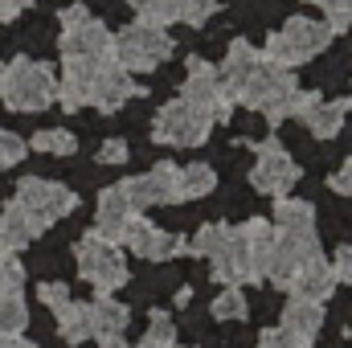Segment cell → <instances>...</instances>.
<instances>
[{
	"label": "cell",
	"mask_w": 352,
	"mask_h": 348,
	"mask_svg": "<svg viewBox=\"0 0 352 348\" xmlns=\"http://www.w3.org/2000/svg\"><path fill=\"white\" fill-rule=\"evenodd\" d=\"M29 328V303L21 299V291L0 295V336H25Z\"/></svg>",
	"instance_id": "27"
},
{
	"label": "cell",
	"mask_w": 352,
	"mask_h": 348,
	"mask_svg": "<svg viewBox=\"0 0 352 348\" xmlns=\"http://www.w3.org/2000/svg\"><path fill=\"white\" fill-rule=\"evenodd\" d=\"M16 205L45 230V226H54V221H62V217H70L74 213V205H78V197L62 184V180H45V176H21V184H16Z\"/></svg>",
	"instance_id": "8"
},
{
	"label": "cell",
	"mask_w": 352,
	"mask_h": 348,
	"mask_svg": "<svg viewBox=\"0 0 352 348\" xmlns=\"http://www.w3.org/2000/svg\"><path fill=\"white\" fill-rule=\"evenodd\" d=\"M25 152H29V144H25L21 135H12V131H4V127H0V168L21 164V160H25Z\"/></svg>",
	"instance_id": "34"
},
{
	"label": "cell",
	"mask_w": 352,
	"mask_h": 348,
	"mask_svg": "<svg viewBox=\"0 0 352 348\" xmlns=\"http://www.w3.org/2000/svg\"><path fill=\"white\" fill-rule=\"evenodd\" d=\"M238 246H242V234H238V226H226V221L201 226L197 238H192V254H201V259H209V262L230 259Z\"/></svg>",
	"instance_id": "21"
},
{
	"label": "cell",
	"mask_w": 352,
	"mask_h": 348,
	"mask_svg": "<svg viewBox=\"0 0 352 348\" xmlns=\"http://www.w3.org/2000/svg\"><path fill=\"white\" fill-rule=\"evenodd\" d=\"M0 98L8 111H25V115L45 111L58 98V78L50 66H41L33 58H12L0 78Z\"/></svg>",
	"instance_id": "3"
},
{
	"label": "cell",
	"mask_w": 352,
	"mask_h": 348,
	"mask_svg": "<svg viewBox=\"0 0 352 348\" xmlns=\"http://www.w3.org/2000/svg\"><path fill=\"white\" fill-rule=\"evenodd\" d=\"M98 164H127V144L123 140H107L102 148H98Z\"/></svg>",
	"instance_id": "37"
},
{
	"label": "cell",
	"mask_w": 352,
	"mask_h": 348,
	"mask_svg": "<svg viewBox=\"0 0 352 348\" xmlns=\"http://www.w3.org/2000/svg\"><path fill=\"white\" fill-rule=\"evenodd\" d=\"M311 4H316V0H311Z\"/></svg>",
	"instance_id": "45"
},
{
	"label": "cell",
	"mask_w": 352,
	"mask_h": 348,
	"mask_svg": "<svg viewBox=\"0 0 352 348\" xmlns=\"http://www.w3.org/2000/svg\"><path fill=\"white\" fill-rule=\"evenodd\" d=\"M87 307H90V340H98V348H127L131 312L111 295H98Z\"/></svg>",
	"instance_id": "16"
},
{
	"label": "cell",
	"mask_w": 352,
	"mask_h": 348,
	"mask_svg": "<svg viewBox=\"0 0 352 348\" xmlns=\"http://www.w3.org/2000/svg\"><path fill=\"white\" fill-rule=\"evenodd\" d=\"M180 102H188L197 115H205L209 123H226L234 115V98L221 87L217 66H209L205 58H188L184 70V87H180Z\"/></svg>",
	"instance_id": "6"
},
{
	"label": "cell",
	"mask_w": 352,
	"mask_h": 348,
	"mask_svg": "<svg viewBox=\"0 0 352 348\" xmlns=\"http://www.w3.org/2000/svg\"><path fill=\"white\" fill-rule=\"evenodd\" d=\"M332 274H336V283H349L352 287V246H340L332 254Z\"/></svg>",
	"instance_id": "38"
},
{
	"label": "cell",
	"mask_w": 352,
	"mask_h": 348,
	"mask_svg": "<svg viewBox=\"0 0 352 348\" xmlns=\"http://www.w3.org/2000/svg\"><path fill=\"white\" fill-rule=\"evenodd\" d=\"M250 307H246V295L242 287H226L217 299H213V320H246Z\"/></svg>",
	"instance_id": "31"
},
{
	"label": "cell",
	"mask_w": 352,
	"mask_h": 348,
	"mask_svg": "<svg viewBox=\"0 0 352 348\" xmlns=\"http://www.w3.org/2000/svg\"><path fill=\"white\" fill-rule=\"evenodd\" d=\"M29 148H33V152H45V156H70V152L78 148V140H74V131H66V127H41Z\"/></svg>",
	"instance_id": "29"
},
{
	"label": "cell",
	"mask_w": 352,
	"mask_h": 348,
	"mask_svg": "<svg viewBox=\"0 0 352 348\" xmlns=\"http://www.w3.org/2000/svg\"><path fill=\"white\" fill-rule=\"evenodd\" d=\"M0 348H37V345L25 340V336H0Z\"/></svg>",
	"instance_id": "41"
},
{
	"label": "cell",
	"mask_w": 352,
	"mask_h": 348,
	"mask_svg": "<svg viewBox=\"0 0 352 348\" xmlns=\"http://www.w3.org/2000/svg\"><path fill=\"white\" fill-rule=\"evenodd\" d=\"M238 234H242V246H246L250 262L258 266V274H266V262H270V254H274V242H278L274 221H266V217H250L246 226H238Z\"/></svg>",
	"instance_id": "22"
},
{
	"label": "cell",
	"mask_w": 352,
	"mask_h": 348,
	"mask_svg": "<svg viewBox=\"0 0 352 348\" xmlns=\"http://www.w3.org/2000/svg\"><path fill=\"white\" fill-rule=\"evenodd\" d=\"M54 316H58V336H62L66 345H87L90 340V307L87 303H78V299L70 295Z\"/></svg>",
	"instance_id": "25"
},
{
	"label": "cell",
	"mask_w": 352,
	"mask_h": 348,
	"mask_svg": "<svg viewBox=\"0 0 352 348\" xmlns=\"http://www.w3.org/2000/svg\"><path fill=\"white\" fill-rule=\"evenodd\" d=\"M37 299H41L50 312H58V307L70 299V287H66V283H41V287H37Z\"/></svg>",
	"instance_id": "36"
},
{
	"label": "cell",
	"mask_w": 352,
	"mask_h": 348,
	"mask_svg": "<svg viewBox=\"0 0 352 348\" xmlns=\"http://www.w3.org/2000/svg\"><path fill=\"white\" fill-rule=\"evenodd\" d=\"M16 17H21V8L8 4V0H0V21H16Z\"/></svg>",
	"instance_id": "42"
},
{
	"label": "cell",
	"mask_w": 352,
	"mask_h": 348,
	"mask_svg": "<svg viewBox=\"0 0 352 348\" xmlns=\"http://www.w3.org/2000/svg\"><path fill=\"white\" fill-rule=\"evenodd\" d=\"M328 184H332V193H340V197H352V156L336 168V173L328 176Z\"/></svg>",
	"instance_id": "39"
},
{
	"label": "cell",
	"mask_w": 352,
	"mask_h": 348,
	"mask_svg": "<svg viewBox=\"0 0 352 348\" xmlns=\"http://www.w3.org/2000/svg\"><path fill=\"white\" fill-rule=\"evenodd\" d=\"M213 12H217V0H184L180 21H184V25H205Z\"/></svg>",
	"instance_id": "35"
},
{
	"label": "cell",
	"mask_w": 352,
	"mask_h": 348,
	"mask_svg": "<svg viewBox=\"0 0 352 348\" xmlns=\"http://www.w3.org/2000/svg\"><path fill=\"white\" fill-rule=\"evenodd\" d=\"M0 78H4V62H0Z\"/></svg>",
	"instance_id": "44"
},
{
	"label": "cell",
	"mask_w": 352,
	"mask_h": 348,
	"mask_svg": "<svg viewBox=\"0 0 352 348\" xmlns=\"http://www.w3.org/2000/svg\"><path fill=\"white\" fill-rule=\"evenodd\" d=\"M8 4H16V8H29V4H33V0H8Z\"/></svg>",
	"instance_id": "43"
},
{
	"label": "cell",
	"mask_w": 352,
	"mask_h": 348,
	"mask_svg": "<svg viewBox=\"0 0 352 348\" xmlns=\"http://www.w3.org/2000/svg\"><path fill=\"white\" fill-rule=\"evenodd\" d=\"M123 246L144 262H168V259H176V254L188 250V242H184L180 234H168L164 226H156V221H148V217H140V213L131 217V226H127V234H123Z\"/></svg>",
	"instance_id": "11"
},
{
	"label": "cell",
	"mask_w": 352,
	"mask_h": 348,
	"mask_svg": "<svg viewBox=\"0 0 352 348\" xmlns=\"http://www.w3.org/2000/svg\"><path fill=\"white\" fill-rule=\"evenodd\" d=\"M332 291H336V274H332V262L324 259V254L303 262L299 274H295V283H291V295H303V299H316V303L332 299Z\"/></svg>",
	"instance_id": "19"
},
{
	"label": "cell",
	"mask_w": 352,
	"mask_h": 348,
	"mask_svg": "<svg viewBox=\"0 0 352 348\" xmlns=\"http://www.w3.org/2000/svg\"><path fill=\"white\" fill-rule=\"evenodd\" d=\"M176 348H180V345H176Z\"/></svg>",
	"instance_id": "46"
},
{
	"label": "cell",
	"mask_w": 352,
	"mask_h": 348,
	"mask_svg": "<svg viewBox=\"0 0 352 348\" xmlns=\"http://www.w3.org/2000/svg\"><path fill=\"white\" fill-rule=\"evenodd\" d=\"M135 348H176V328L168 320V312H152V324H148L144 340Z\"/></svg>",
	"instance_id": "30"
},
{
	"label": "cell",
	"mask_w": 352,
	"mask_h": 348,
	"mask_svg": "<svg viewBox=\"0 0 352 348\" xmlns=\"http://www.w3.org/2000/svg\"><path fill=\"white\" fill-rule=\"evenodd\" d=\"M21 283H25V262H16V254L0 250V295L21 291Z\"/></svg>",
	"instance_id": "33"
},
{
	"label": "cell",
	"mask_w": 352,
	"mask_h": 348,
	"mask_svg": "<svg viewBox=\"0 0 352 348\" xmlns=\"http://www.w3.org/2000/svg\"><path fill=\"white\" fill-rule=\"evenodd\" d=\"M37 234H41V226H37L16 201H8V205L0 209V250H4V254H21Z\"/></svg>",
	"instance_id": "20"
},
{
	"label": "cell",
	"mask_w": 352,
	"mask_h": 348,
	"mask_svg": "<svg viewBox=\"0 0 352 348\" xmlns=\"http://www.w3.org/2000/svg\"><path fill=\"white\" fill-rule=\"evenodd\" d=\"M74 262H78V274L87 279L98 295H111V291H119V287L131 279V270H127V262H123V250H119L115 242L98 238L94 230H87V234L78 238Z\"/></svg>",
	"instance_id": "5"
},
{
	"label": "cell",
	"mask_w": 352,
	"mask_h": 348,
	"mask_svg": "<svg viewBox=\"0 0 352 348\" xmlns=\"http://www.w3.org/2000/svg\"><path fill=\"white\" fill-rule=\"evenodd\" d=\"M263 50H254L250 41H234L230 50H226V58H221V66H217V78H221V87L230 90V98H238L242 87L258 74V66H263Z\"/></svg>",
	"instance_id": "17"
},
{
	"label": "cell",
	"mask_w": 352,
	"mask_h": 348,
	"mask_svg": "<svg viewBox=\"0 0 352 348\" xmlns=\"http://www.w3.org/2000/svg\"><path fill=\"white\" fill-rule=\"evenodd\" d=\"M127 98H135V78L119 66V62H98V70H94V78H90V107H98L102 115H111V111H119Z\"/></svg>",
	"instance_id": "15"
},
{
	"label": "cell",
	"mask_w": 352,
	"mask_h": 348,
	"mask_svg": "<svg viewBox=\"0 0 352 348\" xmlns=\"http://www.w3.org/2000/svg\"><path fill=\"white\" fill-rule=\"evenodd\" d=\"M131 217H135V205H131L123 180L98 193V205H94V234L98 238H107V242L119 246L123 234H127V226H131Z\"/></svg>",
	"instance_id": "13"
},
{
	"label": "cell",
	"mask_w": 352,
	"mask_h": 348,
	"mask_svg": "<svg viewBox=\"0 0 352 348\" xmlns=\"http://www.w3.org/2000/svg\"><path fill=\"white\" fill-rule=\"evenodd\" d=\"M320 328H324V303L303 299V295H291L287 307H283V316H278V332H283L291 345L311 348L316 336H320Z\"/></svg>",
	"instance_id": "14"
},
{
	"label": "cell",
	"mask_w": 352,
	"mask_h": 348,
	"mask_svg": "<svg viewBox=\"0 0 352 348\" xmlns=\"http://www.w3.org/2000/svg\"><path fill=\"white\" fill-rule=\"evenodd\" d=\"M127 4L135 8V21H148V25H160V29L180 21V8H184V0H127Z\"/></svg>",
	"instance_id": "28"
},
{
	"label": "cell",
	"mask_w": 352,
	"mask_h": 348,
	"mask_svg": "<svg viewBox=\"0 0 352 348\" xmlns=\"http://www.w3.org/2000/svg\"><path fill=\"white\" fill-rule=\"evenodd\" d=\"M352 111V98H344V102H316L299 123L316 135V140H332V135H340V127H344V115Z\"/></svg>",
	"instance_id": "23"
},
{
	"label": "cell",
	"mask_w": 352,
	"mask_h": 348,
	"mask_svg": "<svg viewBox=\"0 0 352 348\" xmlns=\"http://www.w3.org/2000/svg\"><path fill=\"white\" fill-rule=\"evenodd\" d=\"M254 152H258V160L250 168V184L258 193H266V197H287L295 188V180H299V164L291 160V152L274 135L263 140V144H254Z\"/></svg>",
	"instance_id": "10"
},
{
	"label": "cell",
	"mask_w": 352,
	"mask_h": 348,
	"mask_svg": "<svg viewBox=\"0 0 352 348\" xmlns=\"http://www.w3.org/2000/svg\"><path fill=\"white\" fill-rule=\"evenodd\" d=\"M62 58H111V29L102 21H94L82 4L62 8V33H58Z\"/></svg>",
	"instance_id": "7"
},
{
	"label": "cell",
	"mask_w": 352,
	"mask_h": 348,
	"mask_svg": "<svg viewBox=\"0 0 352 348\" xmlns=\"http://www.w3.org/2000/svg\"><path fill=\"white\" fill-rule=\"evenodd\" d=\"M217 188V173L209 164H188L180 168V188H176V201H201Z\"/></svg>",
	"instance_id": "26"
},
{
	"label": "cell",
	"mask_w": 352,
	"mask_h": 348,
	"mask_svg": "<svg viewBox=\"0 0 352 348\" xmlns=\"http://www.w3.org/2000/svg\"><path fill=\"white\" fill-rule=\"evenodd\" d=\"M254 348H299V345H291V340H287L278 328H266L263 336H258V345H254Z\"/></svg>",
	"instance_id": "40"
},
{
	"label": "cell",
	"mask_w": 352,
	"mask_h": 348,
	"mask_svg": "<svg viewBox=\"0 0 352 348\" xmlns=\"http://www.w3.org/2000/svg\"><path fill=\"white\" fill-rule=\"evenodd\" d=\"M316 4L324 8V17H328L324 25H328L332 33H344L352 25V0H316Z\"/></svg>",
	"instance_id": "32"
},
{
	"label": "cell",
	"mask_w": 352,
	"mask_h": 348,
	"mask_svg": "<svg viewBox=\"0 0 352 348\" xmlns=\"http://www.w3.org/2000/svg\"><path fill=\"white\" fill-rule=\"evenodd\" d=\"M295 70H283V66H270L263 62L258 66V74L242 87V94L234 98V102H242V107H250V111H258L270 127H278L283 119H291V98H295Z\"/></svg>",
	"instance_id": "4"
},
{
	"label": "cell",
	"mask_w": 352,
	"mask_h": 348,
	"mask_svg": "<svg viewBox=\"0 0 352 348\" xmlns=\"http://www.w3.org/2000/svg\"><path fill=\"white\" fill-rule=\"evenodd\" d=\"M332 37H336V33H332L324 21H311V17H291L278 33H270V37H266L263 58L270 62V66L295 70V66H303V62L320 58V54L332 45Z\"/></svg>",
	"instance_id": "2"
},
{
	"label": "cell",
	"mask_w": 352,
	"mask_h": 348,
	"mask_svg": "<svg viewBox=\"0 0 352 348\" xmlns=\"http://www.w3.org/2000/svg\"><path fill=\"white\" fill-rule=\"evenodd\" d=\"M123 188H127L135 213H144V205H173L176 188H180V168L176 164H156L144 176H127Z\"/></svg>",
	"instance_id": "12"
},
{
	"label": "cell",
	"mask_w": 352,
	"mask_h": 348,
	"mask_svg": "<svg viewBox=\"0 0 352 348\" xmlns=\"http://www.w3.org/2000/svg\"><path fill=\"white\" fill-rule=\"evenodd\" d=\"M209 119L205 115H197L188 102H164L160 111H156V119H152V140L156 144H164V148H201L205 140H209Z\"/></svg>",
	"instance_id": "9"
},
{
	"label": "cell",
	"mask_w": 352,
	"mask_h": 348,
	"mask_svg": "<svg viewBox=\"0 0 352 348\" xmlns=\"http://www.w3.org/2000/svg\"><path fill=\"white\" fill-rule=\"evenodd\" d=\"M274 230L316 234V205L299 197H274Z\"/></svg>",
	"instance_id": "24"
},
{
	"label": "cell",
	"mask_w": 352,
	"mask_h": 348,
	"mask_svg": "<svg viewBox=\"0 0 352 348\" xmlns=\"http://www.w3.org/2000/svg\"><path fill=\"white\" fill-rule=\"evenodd\" d=\"M107 62V58H102ZM98 62L94 58H66L62 62V78H58V98L62 111H78V107H90V78H94Z\"/></svg>",
	"instance_id": "18"
},
{
	"label": "cell",
	"mask_w": 352,
	"mask_h": 348,
	"mask_svg": "<svg viewBox=\"0 0 352 348\" xmlns=\"http://www.w3.org/2000/svg\"><path fill=\"white\" fill-rule=\"evenodd\" d=\"M173 58V37L160 25L131 21L119 33H111V62H119L127 74H148Z\"/></svg>",
	"instance_id": "1"
}]
</instances>
